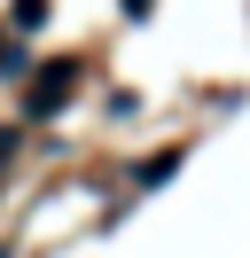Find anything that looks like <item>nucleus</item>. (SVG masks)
Listing matches in <instances>:
<instances>
[{
	"instance_id": "obj_1",
	"label": "nucleus",
	"mask_w": 250,
	"mask_h": 258,
	"mask_svg": "<svg viewBox=\"0 0 250 258\" xmlns=\"http://www.w3.org/2000/svg\"><path fill=\"white\" fill-rule=\"evenodd\" d=\"M71 86H78V63H47V79L31 86V117H47L62 94H71Z\"/></svg>"
},
{
	"instance_id": "obj_2",
	"label": "nucleus",
	"mask_w": 250,
	"mask_h": 258,
	"mask_svg": "<svg viewBox=\"0 0 250 258\" xmlns=\"http://www.w3.org/2000/svg\"><path fill=\"white\" fill-rule=\"evenodd\" d=\"M8 24H16V32H39V24H47V0H8Z\"/></svg>"
}]
</instances>
